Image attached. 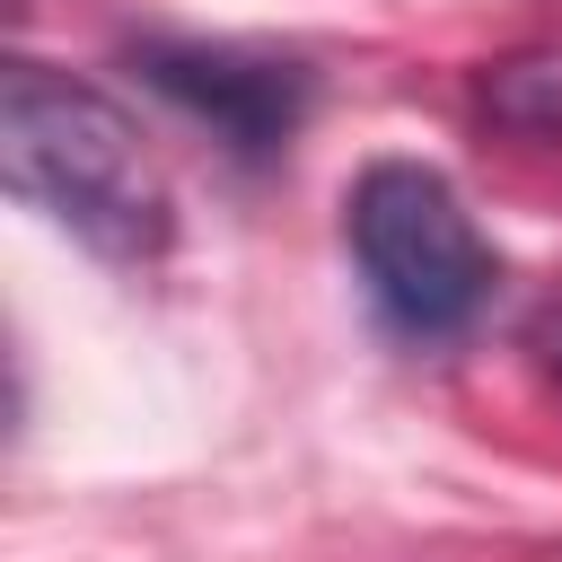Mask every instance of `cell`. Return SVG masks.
<instances>
[{
	"instance_id": "cell-1",
	"label": "cell",
	"mask_w": 562,
	"mask_h": 562,
	"mask_svg": "<svg viewBox=\"0 0 562 562\" xmlns=\"http://www.w3.org/2000/svg\"><path fill=\"white\" fill-rule=\"evenodd\" d=\"M0 176L105 263H149L176 228L167 176L140 149L132 114L44 61H9L0 79Z\"/></svg>"
},
{
	"instance_id": "cell-2",
	"label": "cell",
	"mask_w": 562,
	"mask_h": 562,
	"mask_svg": "<svg viewBox=\"0 0 562 562\" xmlns=\"http://www.w3.org/2000/svg\"><path fill=\"white\" fill-rule=\"evenodd\" d=\"M342 237H351V263L369 281V307L404 342H448L492 299V246H483V228L465 220V202L448 193V176H430L413 158H378L351 184Z\"/></svg>"
},
{
	"instance_id": "cell-3",
	"label": "cell",
	"mask_w": 562,
	"mask_h": 562,
	"mask_svg": "<svg viewBox=\"0 0 562 562\" xmlns=\"http://www.w3.org/2000/svg\"><path fill=\"white\" fill-rule=\"evenodd\" d=\"M140 70L167 105L211 123V140L237 149V158H281L299 114H307L299 61H263V53H228V44H149Z\"/></svg>"
},
{
	"instance_id": "cell-4",
	"label": "cell",
	"mask_w": 562,
	"mask_h": 562,
	"mask_svg": "<svg viewBox=\"0 0 562 562\" xmlns=\"http://www.w3.org/2000/svg\"><path fill=\"white\" fill-rule=\"evenodd\" d=\"M483 105L509 132H562V53H518L483 79Z\"/></svg>"
}]
</instances>
